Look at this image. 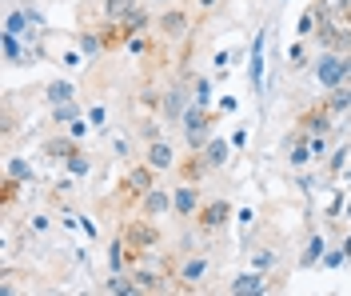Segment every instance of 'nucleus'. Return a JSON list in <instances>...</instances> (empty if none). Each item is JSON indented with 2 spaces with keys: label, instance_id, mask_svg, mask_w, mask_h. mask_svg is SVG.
<instances>
[{
  "label": "nucleus",
  "instance_id": "nucleus-1",
  "mask_svg": "<svg viewBox=\"0 0 351 296\" xmlns=\"http://www.w3.org/2000/svg\"><path fill=\"white\" fill-rule=\"evenodd\" d=\"M156 177H160V172H156L148 160L132 164L128 172H124V177L116 181V196H112V205H120V208L140 205V201H144V196H148V192L156 188Z\"/></svg>",
  "mask_w": 351,
  "mask_h": 296
},
{
  "label": "nucleus",
  "instance_id": "nucleus-2",
  "mask_svg": "<svg viewBox=\"0 0 351 296\" xmlns=\"http://www.w3.org/2000/svg\"><path fill=\"white\" fill-rule=\"evenodd\" d=\"M212 128H216V113H212V109H199V104H188V113L180 120V133L188 140V152H199L208 140L216 137Z\"/></svg>",
  "mask_w": 351,
  "mask_h": 296
},
{
  "label": "nucleus",
  "instance_id": "nucleus-3",
  "mask_svg": "<svg viewBox=\"0 0 351 296\" xmlns=\"http://www.w3.org/2000/svg\"><path fill=\"white\" fill-rule=\"evenodd\" d=\"M120 236H124L140 256H148V252L160 249V225H156L152 216H144V212L132 216V220H124V225H120Z\"/></svg>",
  "mask_w": 351,
  "mask_h": 296
},
{
  "label": "nucleus",
  "instance_id": "nucleus-4",
  "mask_svg": "<svg viewBox=\"0 0 351 296\" xmlns=\"http://www.w3.org/2000/svg\"><path fill=\"white\" fill-rule=\"evenodd\" d=\"M192 28H196V16H192L184 4L160 8V16H156V36H160V41H184Z\"/></svg>",
  "mask_w": 351,
  "mask_h": 296
},
{
  "label": "nucleus",
  "instance_id": "nucleus-5",
  "mask_svg": "<svg viewBox=\"0 0 351 296\" xmlns=\"http://www.w3.org/2000/svg\"><path fill=\"white\" fill-rule=\"evenodd\" d=\"M335 116H339V113L328 104V96H319L311 109H304V113L295 116V124L304 128L307 137H331V124H335Z\"/></svg>",
  "mask_w": 351,
  "mask_h": 296
},
{
  "label": "nucleus",
  "instance_id": "nucleus-6",
  "mask_svg": "<svg viewBox=\"0 0 351 296\" xmlns=\"http://www.w3.org/2000/svg\"><path fill=\"white\" fill-rule=\"evenodd\" d=\"M232 216H236L232 201L216 196V201H204V208L196 212V228L204 232V236H216V232H223V228H228V220H232Z\"/></svg>",
  "mask_w": 351,
  "mask_h": 296
},
{
  "label": "nucleus",
  "instance_id": "nucleus-7",
  "mask_svg": "<svg viewBox=\"0 0 351 296\" xmlns=\"http://www.w3.org/2000/svg\"><path fill=\"white\" fill-rule=\"evenodd\" d=\"M315 45L331 48V52H351V24L335 21V16H319V24H315Z\"/></svg>",
  "mask_w": 351,
  "mask_h": 296
},
{
  "label": "nucleus",
  "instance_id": "nucleus-8",
  "mask_svg": "<svg viewBox=\"0 0 351 296\" xmlns=\"http://www.w3.org/2000/svg\"><path fill=\"white\" fill-rule=\"evenodd\" d=\"M208 276V256H188L176 264V288L172 293H199V280Z\"/></svg>",
  "mask_w": 351,
  "mask_h": 296
},
{
  "label": "nucleus",
  "instance_id": "nucleus-9",
  "mask_svg": "<svg viewBox=\"0 0 351 296\" xmlns=\"http://www.w3.org/2000/svg\"><path fill=\"white\" fill-rule=\"evenodd\" d=\"M204 208V196H199V184L196 181H180L172 188V216H180V220H196V212Z\"/></svg>",
  "mask_w": 351,
  "mask_h": 296
},
{
  "label": "nucleus",
  "instance_id": "nucleus-10",
  "mask_svg": "<svg viewBox=\"0 0 351 296\" xmlns=\"http://www.w3.org/2000/svg\"><path fill=\"white\" fill-rule=\"evenodd\" d=\"M280 148L287 152V164H291L295 172H304L307 164L315 160V152H311V137H307L300 124H295V128H291V133L284 137V144H280Z\"/></svg>",
  "mask_w": 351,
  "mask_h": 296
},
{
  "label": "nucleus",
  "instance_id": "nucleus-11",
  "mask_svg": "<svg viewBox=\"0 0 351 296\" xmlns=\"http://www.w3.org/2000/svg\"><path fill=\"white\" fill-rule=\"evenodd\" d=\"M343 56L348 52H331V48H324V56L315 60V84L324 92L339 89V80H343Z\"/></svg>",
  "mask_w": 351,
  "mask_h": 296
},
{
  "label": "nucleus",
  "instance_id": "nucleus-12",
  "mask_svg": "<svg viewBox=\"0 0 351 296\" xmlns=\"http://www.w3.org/2000/svg\"><path fill=\"white\" fill-rule=\"evenodd\" d=\"M263 48H267V28H260L256 32V41H252V56H247V84H252V92H263Z\"/></svg>",
  "mask_w": 351,
  "mask_h": 296
},
{
  "label": "nucleus",
  "instance_id": "nucleus-13",
  "mask_svg": "<svg viewBox=\"0 0 351 296\" xmlns=\"http://www.w3.org/2000/svg\"><path fill=\"white\" fill-rule=\"evenodd\" d=\"M144 160L152 164L156 172H172L176 168V152H172V144H168L164 137H156V140L144 144Z\"/></svg>",
  "mask_w": 351,
  "mask_h": 296
},
{
  "label": "nucleus",
  "instance_id": "nucleus-14",
  "mask_svg": "<svg viewBox=\"0 0 351 296\" xmlns=\"http://www.w3.org/2000/svg\"><path fill=\"white\" fill-rule=\"evenodd\" d=\"M140 212H144V216H152V220L172 216V188H160V184H156L152 192L140 201Z\"/></svg>",
  "mask_w": 351,
  "mask_h": 296
},
{
  "label": "nucleus",
  "instance_id": "nucleus-15",
  "mask_svg": "<svg viewBox=\"0 0 351 296\" xmlns=\"http://www.w3.org/2000/svg\"><path fill=\"white\" fill-rule=\"evenodd\" d=\"M40 152H44L48 160H60V164H64L72 152H80V140L72 137V133H64V137H48V140L40 144Z\"/></svg>",
  "mask_w": 351,
  "mask_h": 296
},
{
  "label": "nucleus",
  "instance_id": "nucleus-16",
  "mask_svg": "<svg viewBox=\"0 0 351 296\" xmlns=\"http://www.w3.org/2000/svg\"><path fill=\"white\" fill-rule=\"evenodd\" d=\"M228 293L232 296H260V293H267V276L260 273V269H252V273H240L232 284H228Z\"/></svg>",
  "mask_w": 351,
  "mask_h": 296
},
{
  "label": "nucleus",
  "instance_id": "nucleus-17",
  "mask_svg": "<svg viewBox=\"0 0 351 296\" xmlns=\"http://www.w3.org/2000/svg\"><path fill=\"white\" fill-rule=\"evenodd\" d=\"M199 152H204V160H208V164H212V172H216V168H223V164L232 160V144H228L223 137H212Z\"/></svg>",
  "mask_w": 351,
  "mask_h": 296
},
{
  "label": "nucleus",
  "instance_id": "nucleus-18",
  "mask_svg": "<svg viewBox=\"0 0 351 296\" xmlns=\"http://www.w3.org/2000/svg\"><path fill=\"white\" fill-rule=\"evenodd\" d=\"M324 256H328V240H324L319 232H311L307 244H304V252H300V269H315Z\"/></svg>",
  "mask_w": 351,
  "mask_h": 296
},
{
  "label": "nucleus",
  "instance_id": "nucleus-19",
  "mask_svg": "<svg viewBox=\"0 0 351 296\" xmlns=\"http://www.w3.org/2000/svg\"><path fill=\"white\" fill-rule=\"evenodd\" d=\"M188 89H192V104L199 109H212V76H196V72H188Z\"/></svg>",
  "mask_w": 351,
  "mask_h": 296
},
{
  "label": "nucleus",
  "instance_id": "nucleus-20",
  "mask_svg": "<svg viewBox=\"0 0 351 296\" xmlns=\"http://www.w3.org/2000/svg\"><path fill=\"white\" fill-rule=\"evenodd\" d=\"M140 0H100V24H112V21H124Z\"/></svg>",
  "mask_w": 351,
  "mask_h": 296
},
{
  "label": "nucleus",
  "instance_id": "nucleus-21",
  "mask_svg": "<svg viewBox=\"0 0 351 296\" xmlns=\"http://www.w3.org/2000/svg\"><path fill=\"white\" fill-rule=\"evenodd\" d=\"M208 172H212V164L204 160V152H188V160L180 164V177H184V181H196L199 184Z\"/></svg>",
  "mask_w": 351,
  "mask_h": 296
},
{
  "label": "nucleus",
  "instance_id": "nucleus-22",
  "mask_svg": "<svg viewBox=\"0 0 351 296\" xmlns=\"http://www.w3.org/2000/svg\"><path fill=\"white\" fill-rule=\"evenodd\" d=\"M44 100H48V104H68V100H76V84L52 80V84H44Z\"/></svg>",
  "mask_w": 351,
  "mask_h": 296
},
{
  "label": "nucleus",
  "instance_id": "nucleus-23",
  "mask_svg": "<svg viewBox=\"0 0 351 296\" xmlns=\"http://www.w3.org/2000/svg\"><path fill=\"white\" fill-rule=\"evenodd\" d=\"M319 16H335V21H348L351 24V0H315Z\"/></svg>",
  "mask_w": 351,
  "mask_h": 296
},
{
  "label": "nucleus",
  "instance_id": "nucleus-24",
  "mask_svg": "<svg viewBox=\"0 0 351 296\" xmlns=\"http://www.w3.org/2000/svg\"><path fill=\"white\" fill-rule=\"evenodd\" d=\"M4 177H12V181L28 184L32 177H36V172H32V164H28L24 157H8V160H4Z\"/></svg>",
  "mask_w": 351,
  "mask_h": 296
},
{
  "label": "nucleus",
  "instance_id": "nucleus-25",
  "mask_svg": "<svg viewBox=\"0 0 351 296\" xmlns=\"http://www.w3.org/2000/svg\"><path fill=\"white\" fill-rule=\"evenodd\" d=\"M64 168H68V177H76V181H80V177H88V172H92V157L80 148V152H72V157L64 160Z\"/></svg>",
  "mask_w": 351,
  "mask_h": 296
},
{
  "label": "nucleus",
  "instance_id": "nucleus-26",
  "mask_svg": "<svg viewBox=\"0 0 351 296\" xmlns=\"http://www.w3.org/2000/svg\"><path fill=\"white\" fill-rule=\"evenodd\" d=\"M315 24H319V8H315V4H307V8H304V16H300V24H295V36H307V41H311Z\"/></svg>",
  "mask_w": 351,
  "mask_h": 296
},
{
  "label": "nucleus",
  "instance_id": "nucleus-27",
  "mask_svg": "<svg viewBox=\"0 0 351 296\" xmlns=\"http://www.w3.org/2000/svg\"><path fill=\"white\" fill-rule=\"evenodd\" d=\"M76 116H84V109H80L76 100H68V104H52V120H56V124H68V120H76Z\"/></svg>",
  "mask_w": 351,
  "mask_h": 296
},
{
  "label": "nucleus",
  "instance_id": "nucleus-28",
  "mask_svg": "<svg viewBox=\"0 0 351 296\" xmlns=\"http://www.w3.org/2000/svg\"><path fill=\"white\" fill-rule=\"evenodd\" d=\"M232 56H236V52H232V48H219L216 56H212V69H216L219 84H223V80H228V72H232Z\"/></svg>",
  "mask_w": 351,
  "mask_h": 296
},
{
  "label": "nucleus",
  "instance_id": "nucleus-29",
  "mask_svg": "<svg viewBox=\"0 0 351 296\" xmlns=\"http://www.w3.org/2000/svg\"><path fill=\"white\" fill-rule=\"evenodd\" d=\"M287 65L291 69H304L307 65V36H295V45L287 48Z\"/></svg>",
  "mask_w": 351,
  "mask_h": 296
},
{
  "label": "nucleus",
  "instance_id": "nucleus-30",
  "mask_svg": "<svg viewBox=\"0 0 351 296\" xmlns=\"http://www.w3.org/2000/svg\"><path fill=\"white\" fill-rule=\"evenodd\" d=\"M84 116H88V124H92V128H108V104H100V100H96V104H88V109H84Z\"/></svg>",
  "mask_w": 351,
  "mask_h": 296
},
{
  "label": "nucleus",
  "instance_id": "nucleus-31",
  "mask_svg": "<svg viewBox=\"0 0 351 296\" xmlns=\"http://www.w3.org/2000/svg\"><path fill=\"white\" fill-rule=\"evenodd\" d=\"M28 232H32V236H48V232H52V216H48V212H32V216H28Z\"/></svg>",
  "mask_w": 351,
  "mask_h": 296
},
{
  "label": "nucleus",
  "instance_id": "nucleus-32",
  "mask_svg": "<svg viewBox=\"0 0 351 296\" xmlns=\"http://www.w3.org/2000/svg\"><path fill=\"white\" fill-rule=\"evenodd\" d=\"M152 36H148V32H140V36H132V41H128V52H132V56H152Z\"/></svg>",
  "mask_w": 351,
  "mask_h": 296
},
{
  "label": "nucleus",
  "instance_id": "nucleus-33",
  "mask_svg": "<svg viewBox=\"0 0 351 296\" xmlns=\"http://www.w3.org/2000/svg\"><path fill=\"white\" fill-rule=\"evenodd\" d=\"M348 144H339V148H331V157H328V177H339V168L348 164Z\"/></svg>",
  "mask_w": 351,
  "mask_h": 296
},
{
  "label": "nucleus",
  "instance_id": "nucleus-34",
  "mask_svg": "<svg viewBox=\"0 0 351 296\" xmlns=\"http://www.w3.org/2000/svg\"><path fill=\"white\" fill-rule=\"evenodd\" d=\"M16 196H21V181L4 177V188H0V205H4V208H12V205H16Z\"/></svg>",
  "mask_w": 351,
  "mask_h": 296
},
{
  "label": "nucleus",
  "instance_id": "nucleus-35",
  "mask_svg": "<svg viewBox=\"0 0 351 296\" xmlns=\"http://www.w3.org/2000/svg\"><path fill=\"white\" fill-rule=\"evenodd\" d=\"M271 264H276V249H256V252H252V269L267 273Z\"/></svg>",
  "mask_w": 351,
  "mask_h": 296
},
{
  "label": "nucleus",
  "instance_id": "nucleus-36",
  "mask_svg": "<svg viewBox=\"0 0 351 296\" xmlns=\"http://www.w3.org/2000/svg\"><path fill=\"white\" fill-rule=\"evenodd\" d=\"M88 128H92V124H88V116H76V120H68V124H64V133H72L76 140H84Z\"/></svg>",
  "mask_w": 351,
  "mask_h": 296
},
{
  "label": "nucleus",
  "instance_id": "nucleus-37",
  "mask_svg": "<svg viewBox=\"0 0 351 296\" xmlns=\"http://www.w3.org/2000/svg\"><path fill=\"white\" fill-rule=\"evenodd\" d=\"M112 157H132V140L116 133V137H112Z\"/></svg>",
  "mask_w": 351,
  "mask_h": 296
},
{
  "label": "nucleus",
  "instance_id": "nucleus-38",
  "mask_svg": "<svg viewBox=\"0 0 351 296\" xmlns=\"http://www.w3.org/2000/svg\"><path fill=\"white\" fill-rule=\"evenodd\" d=\"M236 220H240L243 236H247V232H252V225H256V208H240V212H236Z\"/></svg>",
  "mask_w": 351,
  "mask_h": 296
},
{
  "label": "nucleus",
  "instance_id": "nucleus-39",
  "mask_svg": "<svg viewBox=\"0 0 351 296\" xmlns=\"http://www.w3.org/2000/svg\"><path fill=\"white\" fill-rule=\"evenodd\" d=\"M343 260H348V252H343V244H339V249H328V256H324V264H328V269H339Z\"/></svg>",
  "mask_w": 351,
  "mask_h": 296
},
{
  "label": "nucleus",
  "instance_id": "nucleus-40",
  "mask_svg": "<svg viewBox=\"0 0 351 296\" xmlns=\"http://www.w3.org/2000/svg\"><path fill=\"white\" fill-rule=\"evenodd\" d=\"M80 232H84L88 240H96V236H100V228H96V220H92V216H80Z\"/></svg>",
  "mask_w": 351,
  "mask_h": 296
},
{
  "label": "nucleus",
  "instance_id": "nucleus-41",
  "mask_svg": "<svg viewBox=\"0 0 351 296\" xmlns=\"http://www.w3.org/2000/svg\"><path fill=\"white\" fill-rule=\"evenodd\" d=\"M219 113H223V116L236 113V96H219Z\"/></svg>",
  "mask_w": 351,
  "mask_h": 296
},
{
  "label": "nucleus",
  "instance_id": "nucleus-42",
  "mask_svg": "<svg viewBox=\"0 0 351 296\" xmlns=\"http://www.w3.org/2000/svg\"><path fill=\"white\" fill-rule=\"evenodd\" d=\"M192 4H196V12H199V16H208V12L216 8L219 0H192Z\"/></svg>",
  "mask_w": 351,
  "mask_h": 296
},
{
  "label": "nucleus",
  "instance_id": "nucleus-43",
  "mask_svg": "<svg viewBox=\"0 0 351 296\" xmlns=\"http://www.w3.org/2000/svg\"><path fill=\"white\" fill-rule=\"evenodd\" d=\"M243 144H247V128H236L232 133V148H243Z\"/></svg>",
  "mask_w": 351,
  "mask_h": 296
},
{
  "label": "nucleus",
  "instance_id": "nucleus-44",
  "mask_svg": "<svg viewBox=\"0 0 351 296\" xmlns=\"http://www.w3.org/2000/svg\"><path fill=\"white\" fill-rule=\"evenodd\" d=\"M152 4H156V8H172L176 0H152Z\"/></svg>",
  "mask_w": 351,
  "mask_h": 296
},
{
  "label": "nucleus",
  "instance_id": "nucleus-45",
  "mask_svg": "<svg viewBox=\"0 0 351 296\" xmlns=\"http://www.w3.org/2000/svg\"><path fill=\"white\" fill-rule=\"evenodd\" d=\"M343 252H348V260H351V232H348V240H343Z\"/></svg>",
  "mask_w": 351,
  "mask_h": 296
},
{
  "label": "nucleus",
  "instance_id": "nucleus-46",
  "mask_svg": "<svg viewBox=\"0 0 351 296\" xmlns=\"http://www.w3.org/2000/svg\"><path fill=\"white\" fill-rule=\"evenodd\" d=\"M348 196H351V177H348Z\"/></svg>",
  "mask_w": 351,
  "mask_h": 296
}]
</instances>
